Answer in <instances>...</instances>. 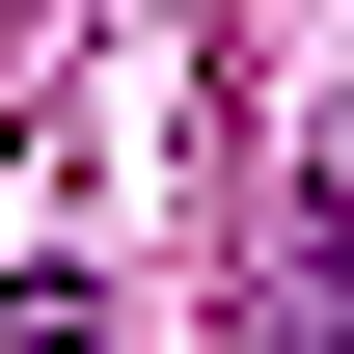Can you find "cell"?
Masks as SVG:
<instances>
[{"instance_id": "6da1fadb", "label": "cell", "mask_w": 354, "mask_h": 354, "mask_svg": "<svg viewBox=\"0 0 354 354\" xmlns=\"http://www.w3.org/2000/svg\"><path fill=\"white\" fill-rule=\"evenodd\" d=\"M245 354H354V218H327V191L272 218V300H245Z\"/></svg>"}, {"instance_id": "7a4b0ae2", "label": "cell", "mask_w": 354, "mask_h": 354, "mask_svg": "<svg viewBox=\"0 0 354 354\" xmlns=\"http://www.w3.org/2000/svg\"><path fill=\"white\" fill-rule=\"evenodd\" d=\"M0 354H109V327H82V272H0Z\"/></svg>"}]
</instances>
